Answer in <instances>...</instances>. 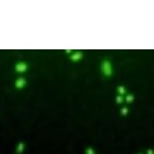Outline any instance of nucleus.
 <instances>
[{"label":"nucleus","instance_id":"1","mask_svg":"<svg viewBox=\"0 0 154 154\" xmlns=\"http://www.w3.org/2000/svg\"><path fill=\"white\" fill-rule=\"evenodd\" d=\"M16 69L18 72L20 71H24V66H23V65H21V63H19V65H17L16 66Z\"/></svg>","mask_w":154,"mask_h":154},{"label":"nucleus","instance_id":"2","mask_svg":"<svg viewBox=\"0 0 154 154\" xmlns=\"http://www.w3.org/2000/svg\"><path fill=\"white\" fill-rule=\"evenodd\" d=\"M22 85H23V81L22 80H18L16 82V86L18 87V88H20V87H22Z\"/></svg>","mask_w":154,"mask_h":154}]
</instances>
